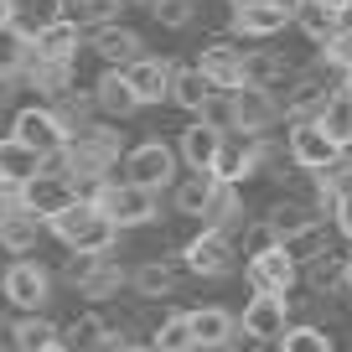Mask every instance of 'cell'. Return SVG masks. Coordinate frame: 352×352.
Listing matches in <instances>:
<instances>
[{"instance_id": "bcb514c9", "label": "cell", "mask_w": 352, "mask_h": 352, "mask_svg": "<svg viewBox=\"0 0 352 352\" xmlns=\"http://www.w3.org/2000/svg\"><path fill=\"white\" fill-rule=\"evenodd\" d=\"M311 6H321V11H331V16H347L352 11V0H311Z\"/></svg>"}, {"instance_id": "e575fe53", "label": "cell", "mask_w": 352, "mask_h": 352, "mask_svg": "<svg viewBox=\"0 0 352 352\" xmlns=\"http://www.w3.org/2000/svg\"><path fill=\"white\" fill-rule=\"evenodd\" d=\"M280 352H331V337L316 321H290V331L280 337Z\"/></svg>"}, {"instance_id": "30bf717a", "label": "cell", "mask_w": 352, "mask_h": 352, "mask_svg": "<svg viewBox=\"0 0 352 352\" xmlns=\"http://www.w3.org/2000/svg\"><path fill=\"white\" fill-rule=\"evenodd\" d=\"M182 259H187L192 275H202V280H223V275L233 270V239H228V233L202 228L197 239L187 243V254H182Z\"/></svg>"}, {"instance_id": "e0dca14e", "label": "cell", "mask_w": 352, "mask_h": 352, "mask_svg": "<svg viewBox=\"0 0 352 352\" xmlns=\"http://www.w3.org/2000/svg\"><path fill=\"white\" fill-rule=\"evenodd\" d=\"M187 321H192V337H197V352H223L228 337L239 331V316L223 306H197V311H187Z\"/></svg>"}, {"instance_id": "6da1fadb", "label": "cell", "mask_w": 352, "mask_h": 352, "mask_svg": "<svg viewBox=\"0 0 352 352\" xmlns=\"http://www.w3.org/2000/svg\"><path fill=\"white\" fill-rule=\"evenodd\" d=\"M47 233H52L67 254H88V259H109L114 239H120V228L99 212V202H83V197L57 212V218L47 223Z\"/></svg>"}, {"instance_id": "836d02e7", "label": "cell", "mask_w": 352, "mask_h": 352, "mask_svg": "<svg viewBox=\"0 0 352 352\" xmlns=\"http://www.w3.org/2000/svg\"><path fill=\"white\" fill-rule=\"evenodd\" d=\"M63 16H67V0H21V11H16V32L36 36L42 26L63 21Z\"/></svg>"}, {"instance_id": "8992f818", "label": "cell", "mask_w": 352, "mask_h": 352, "mask_svg": "<svg viewBox=\"0 0 352 352\" xmlns=\"http://www.w3.org/2000/svg\"><path fill=\"white\" fill-rule=\"evenodd\" d=\"M99 212L114 223V228H145L155 218V192H140L130 182H104L99 187Z\"/></svg>"}, {"instance_id": "11a10c76", "label": "cell", "mask_w": 352, "mask_h": 352, "mask_svg": "<svg viewBox=\"0 0 352 352\" xmlns=\"http://www.w3.org/2000/svg\"><path fill=\"white\" fill-rule=\"evenodd\" d=\"M135 6H151V0H135Z\"/></svg>"}, {"instance_id": "3957f363", "label": "cell", "mask_w": 352, "mask_h": 352, "mask_svg": "<svg viewBox=\"0 0 352 352\" xmlns=\"http://www.w3.org/2000/svg\"><path fill=\"white\" fill-rule=\"evenodd\" d=\"M120 182H130V187L140 192H166L176 182V151L166 140H140L135 151H124V166H120Z\"/></svg>"}, {"instance_id": "8d00e7d4", "label": "cell", "mask_w": 352, "mask_h": 352, "mask_svg": "<svg viewBox=\"0 0 352 352\" xmlns=\"http://www.w3.org/2000/svg\"><path fill=\"white\" fill-rule=\"evenodd\" d=\"M26 47H32V36H26V32H16V26L0 32V78H21Z\"/></svg>"}, {"instance_id": "5bb4252c", "label": "cell", "mask_w": 352, "mask_h": 352, "mask_svg": "<svg viewBox=\"0 0 352 352\" xmlns=\"http://www.w3.org/2000/svg\"><path fill=\"white\" fill-rule=\"evenodd\" d=\"M83 47H94V52H99V63H109V67H130V63H140V36L130 32V26H99V32H83Z\"/></svg>"}, {"instance_id": "484cf974", "label": "cell", "mask_w": 352, "mask_h": 352, "mask_svg": "<svg viewBox=\"0 0 352 352\" xmlns=\"http://www.w3.org/2000/svg\"><path fill=\"white\" fill-rule=\"evenodd\" d=\"M57 327L47 316H16V327H11V347L6 352H47V347H57Z\"/></svg>"}, {"instance_id": "ab89813d", "label": "cell", "mask_w": 352, "mask_h": 352, "mask_svg": "<svg viewBox=\"0 0 352 352\" xmlns=\"http://www.w3.org/2000/svg\"><path fill=\"white\" fill-rule=\"evenodd\" d=\"M321 57H327V63H331V67H337V73H342V78H347V73H352V32H347V26H342V32H337V36H331V42H327V47H321Z\"/></svg>"}, {"instance_id": "ee69618b", "label": "cell", "mask_w": 352, "mask_h": 352, "mask_svg": "<svg viewBox=\"0 0 352 352\" xmlns=\"http://www.w3.org/2000/svg\"><path fill=\"white\" fill-rule=\"evenodd\" d=\"M264 6H275V11H285V16H290V21H296V16H300V11H306V0H264Z\"/></svg>"}, {"instance_id": "f5cc1de1", "label": "cell", "mask_w": 352, "mask_h": 352, "mask_svg": "<svg viewBox=\"0 0 352 352\" xmlns=\"http://www.w3.org/2000/svg\"><path fill=\"white\" fill-rule=\"evenodd\" d=\"M130 352H155V347H140V342H135V347H130Z\"/></svg>"}, {"instance_id": "ac0fdd59", "label": "cell", "mask_w": 352, "mask_h": 352, "mask_svg": "<svg viewBox=\"0 0 352 352\" xmlns=\"http://www.w3.org/2000/svg\"><path fill=\"white\" fill-rule=\"evenodd\" d=\"M88 104H94V114H109V120H124V114H135L140 104H135L130 83H124L120 67H109V73H99V83L88 88Z\"/></svg>"}, {"instance_id": "277c9868", "label": "cell", "mask_w": 352, "mask_h": 352, "mask_svg": "<svg viewBox=\"0 0 352 352\" xmlns=\"http://www.w3.org/2000/svg\"><path fill=\"white\" fill-rule=\"evenodd\" d=\"M11 140L26 145V151H36L42 161H57V155L67 151V130L57 124V114L47 109V104H26V109H16Z\"/></svg>"}, {"instance_id": "7402d4cb", "label": "cell", "mask_w": 352, "mask_h": 352, "mask_svg": "<svg viewBox=\"0 0 352 352\" xmlns=\"http://www.w3.org/2000/svg\"><path fill=\"white\" fill-rule=\"evenodd\" d=\"M264 223H270V233H275L280 243H296L300 233L316 228V208H306V202H296V197H280L275 208L264 212Z\"/></svg>"}, {"instance_id": "d6986e66", "label": "cell", "mask_w": 352, "mask_h": 352, "mask_svg": "<svg viewBox=\"0 0 352 352\" xmlns=\"http://www.w3.org/2000/svg\"><path fill=\"white\" fill-rule=\"evenodd\" d=\"M21 78L36 88V94H47V99H67L73 94V63H42V57L26 47V63H21Z\"/></svg>"}, {"instance_id": "b9f144b4", "label": "cell", "mask_w": 352, "mask_h": 352, "mask_svg": "<svg viewBox=\"0 0 352 352\" xmlns=\"http://www.w3.org/2000/svg\"><path fill=\"white\" fill-rule=\"evenodd\" d=\"M331 228L352 243V192H347V197H337V208H331Z\"/></svg>"}, {"instance_id": "52a82bcc", "label": "cell", "mask_w": 352, "mask_h": 352, "mask_svg": "<svg viewBox=\"0 0 352 352\" xmlns=\"http://www.w3.org/2000/svg\"><path fill=\"white\" fill-rule=\"evenodd\" d=\"M285 155L300 166V171H316L321 176V171H331L347 151H342V145L311 120V124H290V130H285Z\"/></svg>"}, {"instance_id": "ba28073f", "label": "cell", "mask_w": 352, "mask_h": 352, "mask_svg": "<svg viewBox=\"0 0 352 352\" xmlns=\"http://www.w3.org/2000/svg\"><path fill=\"white\" fill-rule=\"evenodd\" d=\"M243 280H249L254 296H285L290 300V290H296V280H300V264H296V254L280 243V249H270L264 259L243 264Z\"/></svg>"}, {"instance_id": "d590c367", "label": "cell", "mask_w": 352, "mask_h": 352, "mask_svg": "<svg viewBox=\"0 0 352 352\" xmlns=\"http://www.w3.org/2000/svg\"><path fill=\"white\" fill-rule=\"evenodd\" d=\"M296 26H300V32H306L316 47H327L331 36L342 32V16H331V11H321V6H311V0H306V11L296 16Z\"/></svg>"}, {"instance_id": "9f6ffc18", "label": "cell", "mask_w": 352, "mask_h": 352, "mask_svg": "<svg viewBox=\"0 0 352 352\" xmlns=\"http://www.w3.org/2000/svg\"><path fill=\"white\" fill-rule=\"evenodd\" d=\"M0 352H6V347H0Z\"/></svg>"}, {"instance_id": "f1b7e54d", "label": "cell", "mask_w": 352, "mask_h": 352, "mask_svg": "<svg viewBox=\"0 0 352 352\" xmlns=\"http://www.w3.org/2000/svg\"><path fill=\"white\" fill-rule=\"evenodd\" d=\"M212 192H218V182H212V176H197V171H192L187 182L171 192V202H176V212H182V218H208Z\"/></svg>"}, {"instance_id": "603a6c76", "label": "cell", "mask_w": 352, "mask_h": 352, "mask_svg": "<svg viewBox=\"0 0 352 352\" xmlns=\"http://www.w3.org/2000/svg\"><path fill=\"white\" fill-rule=\"evenodd\" d=\"M42 233H47V223H36L32 212L11 208L6 218H0V249L6 254H32L36 243H42Z\"/></svg>"}, {"instance_id": "cb8c5ba5", "label": "cell", "mask_w": 352, "mask_h": 352, "mask_svg": "<svg viewBox=\"0 0 352 352\" xmlns=\"http://www.w3.org/2000/svg\"><path fill=\"white\" fill-rule=\"evenodd\" d=\"M124 285H130V275H124L114 259H94V270L78 280V296H83V300H114Z\"/></svg>"}, {"instance_id": "4316f807", "label": "cell", "mask_w": 352, "mask_h": 352, "mask_svg": "<svg viewBox=\"0 0 352 352\" xmlns=\"http://www.w3.org/2000/svg\"><path fill=\"white\" fill-rule=\"evenodd\" d=\"M171 285H176V270L166 259H145L140 270H130V290L140 300H161V296H171Z\"/></svg>"}, {"instance_id": "44dd1931", "label": "cell", "mask_w": 352, "mask_h": 352, "mask_svg": "<svg viewBox=\"0 0 352 352\" xmlns=\"http://www.w3.org/2000/svg\"><path fill=\"white\" fill-rule=\"evenodd\" d=\"M218 94H223V88L212 83L202 67H176V73H171V99L182 104L187 114H197V120H202V109H208Z\"/></svg>"}, {"instance_id": "2e32d148", "label": "cell", "mask_w": 352, "mask_h": 352, "mask_svg": "<svg viewBox=\"0 0 352 352\" xmlns=\"http://www.w3.org/2000/svg\"><path fill=\"white\" fill-rule=\"evenodd\" d=\"M47 161L36 151H26V145H16L11 135H0V192H21L32 176H42Z\"/></svg>"}, {"instance_id": "db71d44e", "label": "cell", "mask_w": 352, "mask_h": 352, "mask_svg": "<svg viewBox=\"0 0 352 352\" xmlns=\"http://www.w3.org/2000/svg\"><path fill=\"white\" fill-rule=\"evenodd\" d=\"M47 352H67V347H63V342H57V347H47Z\"/></svg>"}, {"instance_id": "9c48e42d", "label": "cell", "mask_w": 352, "mask_h": 352, "mask_svg": "<svg viewBox=\"0 0 352 352\" xmlns=\"http://www.w3.org/2000/svg\"><path fill=\"white\" fill-rule=\"evenodd\" d=\"M280 99L270 94V88H254V83H243L239 94H233V130L243 135V140H264V130L280 120Z\"/></svg>"}, {"instance_id": "4fadbf2b", "label": "cell", "mask_w": 352, "mask_h": 352, "mask_svg": "<svg viewBox=\"0 0 352 352\" xmlns=\"http://www.w3.org/2000/svg\"><path fill=\"white\" fill-rule=\"evenodd\" d=\"M223 145H228V135H223V130H212V124L192 120L187 130H182V166H187V171H197V176H212V166H218Z\"/></svg>"}, {"instance_id": "f907efd6", "label": "cell", "mask_w": 352, "mask_h": 352, "mask_svg": "<svg viewBox=\"0 0 352 352\" xmlns=\"http://www.w3.org/2000/svg\"><path fill=\"white\" fill-rule=\"evenodd\" d=\"M347 296H352V254H347Z\"/></svg>"}, {"instance_id": "816d5d0a", "label": "cell", "mask_w": 352, "mask_h": 352, "mask_svg": "<svg viewBox=\"0 0 352 352\" xmlns=\"http://www.w3.org/2000/svg\"><path fill=\"white\" fill-rule=\"evenodd\" d=\"M342 26H347V32H352V11H347V16H342Z\"/></svg>"}, {"instance_id": "681fc988", "label": "cell", "mask_w": 352, "mask_h": 352, "mask_svg": "<svg viewBox=\"0 0 352 352\" xmlns=\"http://www.w3.org/2000/svg\"><path fill=\"white\" fill-rule=\"evenodd\" d=\"M342 94H347V99H352V73H347V78H342Z\"/></svg>"}, {"instance_id": "9a60e30c", "label": "cell", "mask_w": 352, "mask_h": 352, "mask_svg": "<svg viewBox=\"0 0 352 352\" xmlns=\"http://www.w3.org/2000/svg\"><path fill=\"white\" fill-rule=\"evenodd\" d=\"M171 73L176 67L161 63V57H140V63L124 67V83H130L135 104H161V99H171Z\"/></svg>"}, {"instance_id": "7a4b0ae2", "label": "cell", "mask_w": 352, "mask_h": 352, "mask_svg": "<svg viewBox=\"0 0 352 352\" xmlns=\"http://www.w3.org/2000/svg\"><path fill=\"white\" fill-rule=\"evenodd\" d=\"M0 300L16 316H42V306L52 300V275L36 259H11L6 275H0Z\"/></svg>"}, {"instance_id": "83f0119b", "label": "cell", "mask_w": 352, "mask_h": 352, "mask_svg": "<svg viewBox=\"0 0 352 352\" xmlns=\"http://www.w3.org/2000/svg\"><path fill=\"white\" fill-rule=\"evenodd\" d=\"M285 26H296L285 11H275V6H249V11H233V32L239 36H275L285 32Z\"/></svg>"}, {"instance_id": "f546056e", "label": "cell", "mask_w": 352, "mask_h": 352, "mask_svg": "<svg viewBox=\"0 0 352 352\" xmlns=\"http://www.w3.org/2000/svg\"><path fill=\"white\" fill-rule=\"evenodd\" d=\"M208 223L212 233H233L243 223V197H239V187H218L212 192V202H208Z\"/></svg>"}, {"instance_id": "74e56055", "label": "cell", "mask_w": 352, "mask_h": 352, "mask_svg": "<svg viewBox=\"0 0 352 352\" xmlns=\"http://www.w3.org/2000/svg\"><path fill=\"white\" fill-rule=\"evenodd\" d=\"M151 11L166 32H182V26L197 21V0H151Z\"/></svg>"}, {"instance_id": "7dc6e473", "label": "cell", "mask_w": 352, "mask_h": 352, "mask_svg": "<svg viewBox=\"0 0 352 352\" xmlns=\"http://www.w3.org/2000/svg\"><path fill=\"white\" fill-rule=\"evenodd\" d=\"M11 88H16V78H0V109H11Z\"/></svg>"}, {"instance_id": "f35d334b", "label": "cell", "mask_w": 352, "mask_h": 352, "mask_svg": "<svg viewBox=\"0 0 352 352\" xmlns=\"http://www.w3.org/2000/svg\"><path fill=\"white\" fill-rule=\"evenodd\" d=\"M270 249H280V239L270 233V223H249V228H243V239H239V254H243V264H249V259H264Z\"/></svg>"}, {"instance_id": "7bdbcfd3", "label": "cell", "mask_w": 352, "mask_h": 352, "mask_svg": "<svg viewBox=\"0 0 352 352\" xmlns=\"http://www.w3.org/2000/svg\"><path fill=\"white\" fill-rule=\"evenodd\" d=\"M264 347H270V342H259V337H254V331H233V337H228V347H223V352H264Z\"/></svg>"}, {"instance_id": "8fae6325", "label": "cell", "mask_w": 352, "mask_h": 352, "mask_svg": "<svg viewBox=\"0 0 352 352\" xmlns=\"http://www.w3.org/2000/svg\"><path fill=\"white\" fill-rule=\"evenodd\" d=\"M239 327L254 331L259 342H280L290 331V300L285 296H249V306L239 311Z\"/></svg>"}, {"instance_id": "ffe728a7", "label": "cell", "mask_w": 352, "mask_h": 352, "mask_svg": "<svg viewBox=\"0 0 352 352\" xmlns=\"http://www.w3.org/2000/svg\"><path fill=\"white\" fill-rule=\"evenodd\" d=\"M32 52L42 57V63H73L78 52H83V32H78L73 21H52V26H42V32L32 36Z\"/></svg>"}, {"instance_id": "7c38bea8", "label": "cell", "mask_w": 352, "mask_h": 352, "mask_svg": "<svg viewBox=\"0 0 352 352\" xmlns=\"http://www.w3.org/2000/svg\"><path fill=\"white\" fill-rule=\"evenodd\" d=\"M243 57H249V52H243V47H233V42H208V47L197 52V67L223 88V94H239V88L249 83V67H243Z\"/></svg>"}, {"instance_id": "c3c4849f", "label": "cell", "mask_w": 352, "mask_h": 352, "mask_svg": "<svg viewBox=\"0 0 352 352\" xmlns=\"http://www.w3.org/2000/svg\"><path fill=\"white\" fill-rule=\"evenodd\" d=\"M233 11H249V6H264V0H228Z\"/></svg>"}, {"instance_id": "60d3db41", "label": "cell", "mask_w": 352, "mask_h": 352, "mask_svg": "<svg viewBox=\"0 0 352 352\" xmlns=\"http://www.w3.org/2000/svg\"><path fill=\"white\" fill-rule=\"evenodd\" d=\"M202 124H212V130L228 135V130H233V94H218V99L202 109Z\"/></svg>"}, {"instance_id": "f6af8a7d", "label": "cell", "mask_w": 352, "mask_h": 352, "mask_svg": "<svg viewBox=\"0 0 352 352\" xmlns=\"http://www.w3.org/2000/svg\"><path fill=\"white\" fill-rule=\"evenodd\" d=\"M16 11H21V0H0V32L16 26Z\"/></svg>"}, {"instance_id": "1f68e13d", "label": "cell", "mask_w": 352, "mask_h": 352, "mask_svg": "<svg viewBox=\"0 0 352 352\" xmlns=\"http://www.w3.org/2000/svg\"><path fill=\"white\" fill-rule=\"evenodd\" d=\"M151 347H155V352H197V337H192L187 311H171V316H166L161 327H155Z\"/></svg>"}, {"instance_id": "d4e9b609", "label": "cell", "mask_w": 352, "mask_h": 352, "mask_svg": "<svg viewBox=\"0 0 352 352\" xmlns=\"http://www.w3.org/2000/svg\"><path fill=\"white\" fill-rule=\"evenodd\" d=\"M306 285L316 296H347V254H321L306 264Z\"/></svg>"}, {"instance_id": "d6a6232c", "label": "cell", "mask_w": 352, "mask_h": 352, "mask_svg": "<svg viewBox=\"0 0 352 352\" xmlns=\"http://www.w3.org/2000/svg\"><path fill=\"white\" fill-rule=\"evenodd\" d=\"M316 124H321V130H327L331 140L342 145V151H352V99L342 94V88L327 99V109H321V120H316Z\"/></svg>"}, {"instance_id": "4dcf8cb0", "label": "cell", "mask_w": 352, "mask_h": 352, "mask_svg": "<svg viewBox=\"0 0 352 352\" xmlns=\"http://www.w3.org/2000/svg\"><path fill=\"white\" fill-rule=\"evenodd\" d=\"M104 337H109V321H104L99 311H83V316L67 327L63 347H67V352H99V347H104Z\"/></svg>"}, {"instance_id": "5b68a950", "label": "cell", "mask_w": 352, "mask_h": 352, "mask_svg": "<svg viewBox=\"0 0 352 352\" xmlns=\"http://www.w3.org/2000/svg\"><path fill=\"white\" fill-rule=\"evenodd\" d=\"M73 187H67V176H63V166L57 161H47V171L42 176H32L21 192H16V208L21 212H32L36 223H52L63 208H73Z\"/></svg>"}]
</instances>
